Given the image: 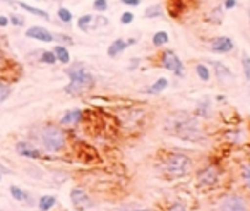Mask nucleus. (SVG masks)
<instances>
[{"label": "nucleus", "mask_w": 250, "mask_h": 211, "mask_svg": "<svg viewBox=\"0 0 250 211\" xmlns=\"http://www.w3.org/2000/svg\"><path fill=\"white\" fill-rule=\"evenodd\" d=\"M153 45L156 47V48H160V47H165V45H168L170 43V35H168L167 31H156L153 35Z\"/></svg>", "instance_id": "22"}, {"label": "nucleus", "mask_w": 250, "mask_h": 211, "mask_svg": "<svg viewBox=\"0 0 250 211\" xmlns=\"http://www.w3.org/2000/svg\"><path fill=\"white\" fill-rule=\"evenodd\" d=\"M192 170H194V162L185 153L171 151L167 153L165 158L161 160V172L168 179H184V177L190 175Z\"/></svg>", "instance_id": "4"}, {"label": "nucleus", "mask_w": 250, "mask_h": 211, "mask_svg": "<svg viewBox=\"0 0 250 211\" xmlns=\"http://www.w3.org/2000/svg\"><path fill=\"white\" fill-rule=\"evenodd\" d=\"M83 117H84V112L81 110V108H70V110H67L65 114L60 117L59 125L60 127H76V125L81 124Z\"/></svg>", "instance_id": "14"}, {"label": "nucleus", "mask_w": 250, "mask_h": 211, "mask_svg": "<svg viewBox=\"0 0 250 211\" xmlns=\"http://www.w3.org/2000/svg\"><path fill=\"white\" fill-rule=\"evenodd\" d=\"M168 86H170V81H168L167 77H158L153 84H149V86L146 88V93L147 94H160V93H163Z\"/></svg>", "instance_id": "17"}, {"label": "nucleus", "mask_w": 250, "mask_h": 211, "mask_svg": "<svg viewBox=\"0 0 250 211\" xmlns=\"http://www.w3.org/2000/svg\"><path fill=\"white\" fill-rule=\"evenodd\" d=\"M93 11L96 14H104L108 11V0H93Z\"/></svg>", "instance_id": "30"}, {"label": "nucleus", "mask_w": 250, "mask_h": 211, "mask_svg": "<svg viewBox=\"0 0 250 211\" xmlns=\"http://www.w3.org/2000/svg\"><path fill=\"white\" fill-rule=\"evenodd\" d=\"M9 192H11L12 199L19 201V203H22V201H28V204H33L31 194L26 192V190L21 189L19 186H11V187H9Z\"/></svg>", "instance_id": "18"}, {"label": "nucleus", "mask_w": 250, "mask_h": 211, "mask_svg": "<svg viewBox=\"0 0 250 211\" xmlns=\"http://www.w3.org/2000/svg\"><path fill=\"white\" fill-rule=\"evenodd\" d=\"M9 23H11L12 26H16V28H22L24 26V18L22 16H19V14H11L9 16Z\"/></svg>", "instance_id": "34"}, {"label": "nucleus", "mask_w": 250, "mask_h": 211, "mask_svg": "<svg viewBox=\"0 0 250 211\" xmlns=\"http://www.w3.org/2000/svg\"><path fill=\"white\" fill-rule=\"evenodd\" d=\"M223 7H216L211 11V16H209V19H211V23H214L216 26H219L223 23Z\"/></svg>", "instance_id": "31"}, {"label": "nucleus", "mask_w": 250, "mask_h": 211, "mask_svg": "<svg viewBox=\"0 0 250 211\" xmlns=\"http://www.w3.org/2000/svg\"><path fill=\"white\" fill-rule=\"evenodd\" d=\"M55 40H59V42H62V43H59V45H72L74 43V40L70 38V36H67V35H55Z\"/></svg>", "instance_id": "36"}, {"label": "nucleus", "mask_w": 250, "mask_h": 211, "mask_svg": "<svg viewBox=\"0 0 250 211\" xmlns=\"http://www.w3.org/2000/svg\"><path fill=\"white\" fill-rule=\"evenodd\" d=\"M240 64H242L243 77H245L247 83H250V55L247 52H242V55H240Z\"/></svg>", "instance_id": "24"}, {"label": "nucleus", "mask_w": 250, "mask_h": 211, "mask_svg": "<svg viewBox=\"0 0 250 211\" xmlns=\"http://www.w3.org/2000/svg\"><path fill=\"white\" fill-rule=\"evenodd\" d=\"M141 64H143V60H141L139 57H134V59L129 60V66H127V69H129V70H137Z\"/></svg>", "instance_id": "35"}, {"label": "nucleus", "mask_w": 250, "mask_h": 211, "mask_svg": "<svg viewBox=\"0 0 250 211\" xmlns=\"http://www.w3.org/2000/svg\"><path fill=\"white\" fill-rule=\"evenodd\" d=\"M211 66H212V70H214L216 79H218L219 83L221 84H233L235 74H233V70L229 69L228 66H225V64L219 62V60H212Z\"/></svg>", "instance_id": "11"}, {"label": "nucleus", "mask_w": 250, "mask_h": 211, "mask_svg": "<svg viewBox=\"0 0 250 211\" xmlns=\"http://www.w3.org/2000/svg\"><path fill=\"white\" fill-rule=\"evenodd\" d=\"M165 129L171 136L184 139V141L201 142L206 139L199 117L188 114V112H175V114H171L165 122Z\"/></svg>", "instance_id": "1"}, {"label": "nucleus", "mask_w": 250, "mask_h": 211, "mask_svg": "<svg viewBox=\"0 0 250 211\" xmlns=\"http://www.w3.org/2000/svg\"><path fill=\"white\" fill-rule=\"evenodd\" d=\"M36 146L46 153H60L67 148V132L55 124H43L36 129Z\"/></svg>", "instance_id": "2"}, {"label": "nucleus", "mask_w": 250, "mask_h": 211, "mask_svg": "<svg viewBox=\"0 0 250 211\" xmlns=\"http://www.w3.org/2000/svg\"><path fill=\"white\" fill-rule=\"evenodd\" d=\"M136 43H137V40H136V38H130V40L115 38L113 42L110 43V47H108L106 55L110 57V59H117V57H120L122 53L125 52V50L129 48V47L136 45Z\"/></svg>", "instance_id": "10"}, {"label": "nucleus", "mask_w": 250, "mask_h": 211, "mask_svg": "<svg viewBox=\"0 0 250 211\" xmlns=\"http://www.w3.org/2000/svg\"><path fill=\"white\" fill-rule=\"evenodd\" d=\"M70 201H72V206L79 211L87 210V208H91L94 204L91 196L87 194V190L83 189V187H74L70 190Z\"/></svg>", "instance_id": "8"}, {"label": "nucleus", "mask_w": 250, "mask_h": 211, "mask_svg": "<svg viewBox=\"0 0 250 211\" xmlns=\"http://www.w3.org/2000/svg\"><path fill=\"white\" fill-rule=\"evenodd\" d=\"M218 211H250V208L243 196L229 192V194H225V196L219 199Z\"/></svg>", "instance_id": "6"}, {"label": "nucleus", "mask_w": 250, "mask_h": 211, "mask_svg": "<svg viewBox=\"0 0 250 211\" xmlns=\"http://www.w3.org/2000/svg\"><path fill=\"white\" fill-rule=\"evenodd\" d=\"M57 18H59L63 24H70V23L74 21L72 11H70V9H67V7H59V11H57Z\"/></svg>", "instance_id": "25"}, {"label": "nucleus", "mask_w": 250, "mask_h": 211, "mask_svg": "<svg viewBox=\"0 0 250 211\" xmlns=\"http://www.w3.org/2000/svg\"><path fill=\"white\" fill-rule=\"evenodd\" d=\"M195 74H197V77L202 83L211 81V69H209L206 64H197V66H195Z\"/></svg>", "instance_id": "23"}, {"label": "nucleus", "mask_w": 250, "mask_h": 211, "mask_svg": "<svg viewBox=\"0 0 250 211\" xmlns=\"http://www.w3.org/2000/svg\"><path fill=\"white\" fill-rule=\"evenodd\" d=\"M134 12L132 11H124L122 12V16H120V24L122 26H129V24H132L134 23Z\"/></svg>", "instance_id": "33"}, {"label": "nucleus", "mask_w": 250, "mask_h": 211, "mask_svg": "<svg viewBox=\"0 0 250 211\" xmlns=\"http://www.w3.org/2000/svg\"><path fill=\"white\" fill-rule=\"evenodd\" d=\"M11 93H12L11 86H9V84H5L4 81H0V103L7 100V98L11 96Z\"/></svg>", "instance_id": "32"}, {"label": "nucleus", "mask_w": 250, "mask_h": 211, "mask_svg": "<svg viewBox=\"0 0 250 211\" xmlns=\"http://www.w3.org/2000/svg\"><path fill=\"white\" fill-rule=\"evenodd\" d=\"M18 5H19V7H21V9H24L26 12H29V14L36 16V18L46 19V21H48V19H50V14H48V12H46V11H43V9L33 7V5L26 4V2H18Z\"/></svg>", "instance_id": "20"}, {"label": "nucleus", "mask_w": 250, "mask_h": 211, "mask_svg": "<svg viewBox=\"0 0 250 211\" xmlns=\"http://www.w3.org/2000/svg\"><path fill=\"white\" fill-rule=\"evenodd\" d=\"M108 24H110V21H108L106 18H104L103 14H96L93 19V29H100V28H108Z\"/></svg>", "instance_id": "29"}, {"label": "nucleus", "mask_w": 250, "mask_h": 211, "mask_svg": "<svg viewBox=\"0 0 250 211\" xmlns=\"http://www.w3.org/2000/svg\"><path fill=\"white\" fill-rule=\"evenodd\" d=\"M209 48H211L212 53L225 55V53L233 52V48H235V42H233L229 36H216V38L211 42V45H209Z\"/></svg>", "instance_id": "13"}, {"label": "nucleus", "mask_w": 250, "mask_h": 211, "mask_svg": "<svg viewBox=\"0 0 250 211\" xmlns=\"http://www.w3.org/2000/svg\"><path fill=\"white\" fill-rule=\"evenodd\" d=\"M16 153H18L19 156H24V158H31V160H38L43 156L42 149H40L35 142L26 141V139L16 142Z\"/></svg>", "instance_id": "9"}, {"label": "nucleus", "mask_w": 250, "mask_h": 211, "mask_svg": "<svg viewBox=\"0 0 250 211\" xmlns=\"http://www.w3.org/2000/svg\"><path fill=\"white\" fill-rule=\"evenodd\" d=\"M195 180H197L199 186L206 187V189L214 187L219 180V168L216 165H211V163H209V165H206V166H202V168L197 170V173H195Z\"/></svg>", "instance_id": "7"}, {"label": "nucleus", "mask_w": 250, "mask_h": 211, "mask_svg": "<svg viewBox=\"0 0 250 211\" xmlns=\"http://www.w3.org/2000/svg\"><path fill=\"white\" fill-rule=\"evenodd\" d=\"M52 52L55 53L57 62H60L62 66H69L70 64V52L65 45H55Z\"/></svg>", "instance_id": "16"}, {"label": "nucleus", "mask_w": 250, "mask_h": 211, "mask_svg": "<svg viewBox=\"0 0 250 211\" xmlns=\"http://www.w3.org/2000/svg\"><path fill=\"white\" fill-rule=\"evenodd\" d=\"M236 5H238V0H225V2H223V9H225V11H233Z\"/></svg>", "instance_id": "37"}, {"label": "nucleus", "mask_w": 250, "mask_h": 211, "mask_svg": "<svg viewBox=\"0 0 250 211\" xmlns=\"http://www.w3.org/2000/svg\"><path fill=\"white\" fill-rule=\"evenodd\" d=\"M65 74L69 77V84L63 88V91L70 96H79V94L93 90L94 83H96L94 76L84 67V64H74V66L67 67Z\"/></svg>", "instance_id": "3"}, {"label": "nucleus", "mask_w": 250, "mask_h": 211, "mask_svg": "<svg viewBox=\"0 0 250 211\" xmlns=\"http://www.w3.org/2000/svg\"><path fill=\"white\" fill-rule=\"evenodd\" d=\"M9 24H11V23H9V16L0 14V28H7Z\"/></svg>", "instance_id": "40"}, {"label": "nucleus", "mask_w": 250, "mask_h": 211, "mask_svg": "<svg viewBox=\"0 0 250 211\" xmlns=\"http://www.w3.org/2000/svg\"><path fill=\"white\" fill-rule=\"evenodd\" d=\"M212 114V101L209 96H204L201 98V100L197 101V105H195V112L194 115H197L199 118H209Z\"/></svg>", "instance_id": "15"}, {"label": "nucleus", "mask_w": 250, "mask_h": 211, "mask_svg": "<svg viewBox=\"0 0 250 211\" xmlns=\"http://www.w3.org/2000/svg\"><path fill=\"white\" fill-rule=\"evenodd\" d=\"M55 204H57V197L52 196V194H45V196H42L36 201V206H38L40 211H50Z\"/></svg>", "instance_id": "19"}, {"label": "nucleus", "mask_w": 250, "mask_h": 211, "mask_svg": "<svg viewBox=\"0 0 250 211\" xmlns=\"http://www.w3.org/2000/svg\"><path fill=\"white\" fill-rule=\"evenodd\" d=\"M163 16V7L161 5H149V7L144 11V18L146 19H156V18H161Z\"/></svg>", "instance_id": "27"}, {"label": "nucleus", "mask_w": 250, "mask_h": 211, "mask_svg": "<svg viewBox=\"0 0 250 211\" xmlns=\"http://www.w3.org/2000/svg\"><path fill=\"white\" fill-rule=\"evenodd\" d=\"M160 66L165 70H170L171 74H175L177 77H184L185 74V66L182 62V59L173 52V50H163L160 55Z\"/></svg>", "instance_id": "5"}, {"label": "nucleus", "mask_w": 250, "mask_h": 211, "mask_svg": "<svg viewBox=\"0 0 250 211\" xmlns=\"http://www.w3.org/2000/svg\"><path fill=\"white\" fill-rule=\"evenodd\" d=\"M168 211H187V208H185V204L180 203V201H175V203L168 208Z\"/></svg>", "instance_id": "38"}, {"label": "nucleus", "mask_w": 250, "mask_h": 211, "mask_svg": "<svg viewBox=\"0 0 250 211\" xmlns=\"http://www.w3.org/2000/svg\"><path fill=\"white\" fill-rule=\"evenodd\" d=\"M26 38L29 40H36V42L42 43H52L55 42V35L52 31H48L43 26H31V28L26 29Z\"/></svg>", "instance_id": "12"}, {"label": "nucleus", "mask_w": 250, "mask_h": 211, "mask_svg": "<svg viewBox=\"0 0 250 211\" xmlns=\"http://www.w3.org/2000/svg\"><path fill=\"white\" fill-rule=\"evenodd\" d=\"M136 211H149V210H136Z\"/></svg>", "instance_id": "41"}, {"label": "nucleus", "mask_w": 250, "mask_h": 211, "mask_svg": "<svg viewBox=\"0 0 250 211\" xmlns=\"http://www.w3.org/2000/svg\"><path fill=\"white\" fill-rule=\"evenodd\" d=\"M0 180H2V173H0Z\"/></svg>", "instance_id": "42"}, {"label": "nucleus", "mask_w": 250, "mask_h": 211, "mask_svg": "<svg viewBox=\"0 0 250 211\" xmlns=\"http://www.w3.org/2000/svg\"><path fill=\"white\" fill-rule=\"evenodd\" d=\"M240 179H242L245 189L250 190V162H247L245 165L240 168Z\"/></svg>", "instance_id": "28"}, {"label": "nucleus", "mask_w": 250, "mask_h": 211, "mask_svg": "<svg viewBox=\"0 0 250 211\" xmlns=\"http://www.w3.org/2000/svg\"><path fill=\"white\" fill-rule=\"evenodd\" d=\"M93 14H83L79 19H77V29H81L83 33H87L93 29Z\"/></svg>", "instance_id": "21"}, {"label": "nucleus", "mask_w": 250, "mask_h": 211, "mask_svg": "<svg viewBox=\"0 0 250 211\" xmlns=\"http://www.w3.org/2000/svg\"><path fill=\"white\" fill-rule=\"evenodd\" d=\"M40 62L42 64H46V66H55L57 64V59H55V53L52 50H40Z\"/></svg>", "instance_id": "26"}, {"label": "nucleus", "mask_w": 250, "mask_h": 211, "mask_svg": "<svg viewBox=\"0 0 250 211\" xmlns=\"http://www.w3.org/2000/svg\"><path fill=\"white\" fill-rule=\"evenodd\" d=\"M120 2L127 7H139L141 5V0H120Z\"/></svg>", "instance_id": "39"}]
</instances>
